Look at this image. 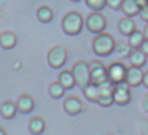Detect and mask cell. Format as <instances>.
<instances>
[{
  "label": "cell",
  "instance_id": "obj_1",
  "mask_svg": "<svg viewBox=\"0 0 148 135\" xmlns=\"http://www.w3.org/2000/svg\"><path fill=\"white\" fill-rule=\"evenodd\" d=\"M115 46H116V42L113 38V35L110 33H97L92 40V51L96 56L99 57H107L110 56L113 51H115Z\"/></svg>",
  "mask_w": 148,
  "mask_h": 135
},
{
  "label": "cell",
  "instance_id": "obj_2",
  "mask_svg": "<svg viewBox=\"0 0 148 135\" xmlns=\"http://www.w3.org/2000/svg\"><path fill=\"white\" fill-rule=\"evenodd\" d=\"M83 27H84V18L78 11H69L62 18V30L67 35H70V37L78 35V33H81Z\"/></svg>",
  "mask_w": 148,
  "mask_h": 135
},
{
  "label": "cell",
  "instance_id": "obj_3",
  "mask_svg": "<svg viewBox=\"0 0 148 135\" xmlns=\"http://www.w3.org/2000/svg\"><path fill=\"white\" fill-rule=\"evenodd\" d=\"M72 75L75 78V86H78L81 91L91 83V72H89V64L84 61H78L72 67Z\"/></svg>",
  "mask_w": 148,
  "mask_h": 135
},
{
  "label": "cell",
  "instance_id": "obj_4",
  "mask_svg": "<svg viewBox=\"0 0 148 135\" xmlns=\"http://www.w3.org/2000/svg\"><path fill=\"white\" fill-rule=\"evenodd\" d=\"M46 61H48V65L54 70H59L65 65L67 62V49L62 45H56L53 46L48 51V56H46Z\"/></svg>",
  "mask_w": 148,
  "mask_h": 135
},
{
  "label": "cell",
  "instance_id": "obj_5",
  "mask_svg": "<svg viewBox=\"0 0 148 135\" xmlns=\"http://www.w3.org/2000/svg\"><path fill=\"white\" fill-rule=\"evenodd\" d=\"M84 26L91 33H102L107 27V19L100 11H92L89 13V16L84 19Z\"/></svg>",
  "mask_w": 148,
  "mask_h": 135
},
{
  "label": "cell",
  "instance_id": "obj_6",
  "mask_svg": "<svg viewBox=\"0 0 148 135\" xmlns=\"http://www.w3.org/2000/svg\"><path fill=\"white\" fill-rule=\"evenodd\" d=\"M126 72H127V67H126L123 62H113V64H110L108 67H107V80L112 84L124 83Z\"/></svg>",
  "mask_w": 148,
  "mask_h": 135
},
{
  "label": "cell",
  "instance_id": "obj_7",
  "mask_svg": "<svg viewBox=\"0 0 148 135\" xmlns=\"http://www.w3.org/2000/svg\"><path fill=\"white\" fill-rule=\"evenodd\" d=\"M113 102L121 106L127 105L131 102V87L126 83L115 84V87H113Z\"/></svg>",
  "mask_w": 148,
  "mask_h": 135
},
{
  "label": "cell",
  "instance_id": "obj_8",
  "mask_svg": "<svg viewBox=\"0 0 148 135\" xmlns=\"http://www.w3.org/2000/svg\"><path fill=\"white\" fill-rule=\"evenodd\" d=\"M89 72H91V83L100 84L107 81V67L102 64V61H92L89 64Z\"/></svg>",
  "mask_w": 148,
  "mask_h": 135
},
{
  "label": "cell",
  "instance_id": "obj_9",
  "mask_svg": "<svg viewBox=\"0 0 148 135\" xmlns=\"http://www.w3.org/2000/svg\"><path fill=\"white\" fill-rule=\"evenodd\" d=\"M142 80H143V72H142V68L134 67V65L127 67L124 83L127 84L129 87H138V86H142Z\"/></svg>",
  "mask_w": 148,
  "mask_h": 135
},
{
  "label": "cell",
  "instance_id": "obj_10",
  "mask_svg": "<svg viewBox=\"0 0 148 135\" xmlns=\"http://www.w3.org/2000/svg\"><path fill=\"white\" fill-rule=\"evenodd\" d=\"M34 106H35V100H34L32 95L29 94H21L16 100V108L19 113L23 115H29V113L34 111Z\"/></svg>",
  "mask_w": 148,
  "mask_h": 135
},
{
  "label": "cell",
  "instance_id": "obj_11",
  "mask_svg": "<svg viewBox=\"0 0 148 135\" xmlns=\"http://www.w3.org/2000/svg\"><path fill=\"white\" fill-rule=\"evenodd\" d=\"M64 110H65L67 115L77 116V115H80V113L83 111V103H81V100L78 99V97L70 95V97H67V99L64 100Z\"/></svg>",
  "mask_w": 148,
  "mask_h": 135
},
{
  "label": "cell",
  "instance_id": "obj_12",
  "mask_svg": "<svg viewBox=\"0 0 148 135\" xmlns=\"http://www.w3.org/2000/svg\"><path fill=\"white\" fill-rule=\"evenodd\" d=\"M135 29H137V27H135V22H134V19H132V18L123 16L121 19H119V22H118V30H119V33H121V35L129 37Z\"/></svg>",
  "mask_w": 148,
  "mask_h": 135
},
{
  "label": "cell",
  "instance_id": "obj_13",
  "mask_svg": "<svg viewBox=\"0 0 148 135\" xmlns=\"http://www.w3.org/2000/svg\"><path fill=\"white\" fill-rule=\"evenodd\" d=\"M18 43V37L14 32L11 30H7V32L0 33V46L3 49H13Z\"/></svg>",
  "mask_w": 148,
  "mask_h": 135
},
{
  "label": "cell",
  "instance_id": "obj_14",
  "mask_svg": "<svg viewBox=\"0 0 148 135\" xmlns=\"http://www.w3.org/2000/svg\"><path fill=\"white\" fill-rule=\"evenodd\" d=\"M127 57H129V61H131V65H134V67L142 68L145 64H147V56L142 52L140 48L131 49V52L127 54Z\"/></svg>",
  "mask_w": 148,
  "mask_h": 135
},
{
  "label": "cell",
  "instance_id": "obj_15",
  "mask_svg": "<svg viewBox=\"0 0 148 135\" xmlns=\"http://www.w3.org/2000/svg\"><path fill=\"white\" fill-rule=\"evenodd\" d=\"M119 10H123L124 16L134 18V16H138L140 8H138V5H137V2H135V0H123L121 8H119Z\"/></svg>",
  "mask_w": 148,
  "mask_h": 135
},
{
  "label": "cell",
  "instance_id": "obj_16",
  "mask_svg": "<svg viewBox=\"0 0 148 135\" xmlns=\"http://www.w3.org/2000/svg\"><path fill=\"white\" fill-rule=\"evenodd\" d=\"M16 113H18L16 103L11 102V100H7V102H3L2 105H0V115H2V118L13 119L14 116H16Z\"/></svg>",
  "mask_w": 148,
  "mask_h": 135
},
{
  "label": "cell",
  "instance_id": "obj_17",
  "mask_svg": "<svg viewBox=\"0 0 148 135\" xmlns=\"http://www.w3.org/2000/svg\"><path fill=\"white\" fill-rule=\"evenodd\" d=\"M45 127H46L45 119L40 118V116L32 118V119H30V122H29V132L32 135H42L43 132H45Z\"/></svg>",
  "mask_w": 148,
  "mask_h": 135
},
{
  "label": "cell",
  "instance_id": "obj_18",
  "mask_svg": "<svg viewBox=\"0 0 148 135\" xmlns=\"http://www.w3.org/2000/svg\"><path fill=\"white\" fill-rule=\"evenodd\" d=\"M58 81L62 84V86H64L65 91H67V89H73V87H75V78H73V75H72V70H62V72H59Z\"/></svg>",
  "mask_w": 148,
  "mask_h": 135
},
{
  "label": "cell",
  "instance_id": "obj_19",
  "mask_svg": "<svg viewBox=\"0 0 148 135\" xmlns=\"http://www.w3.org/2000/svg\"><path fill=\"white\" fill-rule=\"evenodd\" d=\"M53 18H54V13H53V10L48 7V5H42V7H38V10H37V19H38L40 22L48 24V22L53 21Z\"/></svg>",
  "mask_w": 148,
  "mask_h": 135
},
{
  "label": "cell",
  "instance_id": "obj_20",
  "mask_svg": "<svg viewBox=\"0 0 148 135\" xmlns=\"http://www.w3.org/2000/svg\"><path fill=\"white\" fill-rule=\"evenodd\" d=\"M83 92H84V97H86L89 102H96L97 103V100H99V86H97V84L89 83L83 89Z\"/></svg>",
  "mask_w": 148,
  "mask_h": 135
},
{
  "label": "cell",
  "instance_id": "obj_21",
  "mask_svg": "<svg viewBox=\"0 0 148 135\" xmlns=\"http://www.w3.org/2000/svg\"><path fill=\"white\" fill-rule=\"evenodd\" d=\"M48 92H49V97H51V99H61V97H64L65 89L59 81H53L48 87Z\"/></svg>",
  "mask_w": 148,
  "mask_h": 135
},
{
  "label": "cell",
  "instance_id": "obj_22",
  "mask_svg": "<svg viewBox=\"0 0 148 135\" xmlns=\"http://www.w3.org/2000/svg\"><path fill=\"white\" fill-rule=\"evenodd\" d=\"M145 37H143V32H140V30L135 29L134 32L129 35V46H131V49H135V48H140L142 43H143Z\"/></svg>",
  "mask_w": 148,
  "mask_h": 135
},
{
  "label": "cell",
  "instance_id": "obj_23",
  "mask_svg": "<svg viewBox=\"0 0 148 135\" xmlns=\"http://www.w3.org/2000/svg\"><path fill=\"white\" fill-rule=\"evenodd\" d=\"M84 2L92 11H102L107 7V0H84Z\"/></svg>",
  "mask_w": 148,
  "mask_h": 135
},
{
  "label": "cell",
  "instance_id": "obj_24",
  "mask_svg": "<svg viewBox=\"0 0 148 135\" xmlns=\"http://www.w3.org/2000/svg\"><path fill=\"white\" fill-rule=\"evenodd\" d=\"M97 103H99L100 106H112L113 103V95H105V97H99V100H97Z\"/></svg>",
  "mask_w": 148,
  "mask_h": 135
},
{
  "label": "cell",
  "instance_id": "obj_25",
  "mask_svg": "<svg viewBox=\"0 0 148 135\" xmlns=\"http://www.w3.org/2000/svg\"><path fill=\"white\" fill-rule=\"evenodd\" d=\"M115 51H118L119 54H123V56H127L129 52H131V46L129 45H116Z\"/></svg>",
  "mask_w": 148,
  "mask_h": 135
},
{
  "label": "cell",
  "instance_id": "obj_26",
  "mask_svg": "<svg viewBox=\"0 0 148 135\" xmlns=\"http://www.w3.org/2000/svg\"><path fill=\"white\" fill-rule=\"evenodd\" d=\"M121 3H123V0H107V7L112 8V10H119Z\"/></svg>",
  "mask_w": 148,
  "mask_h": 135
},
{
  "label": "cell",
  "instance_id": "obj_27",
  "mask_svg": "<svg viewBox=\"0 0 148 135\" xmlns=\"http://www.w3.org/2000/svg\"><path fill=\"white\" fill-rule=\"evenodd\" d=\"M138 16H140L142 21L148 22V5H145L143 8H140V11H138Z\"/></svg>",
  "mask_w": 148,
  "mask_h": 135
},
{
  "label": "cell",
  "instance_id": "obj_28",
  "mask_svg": "<svg viewBox=\"0 0 148 135\" xmlns=\"http://www.w3.org/2000/svg\"><path fill=\"white\" fill-rule=\"evenodd\" d=\"M140 49H142V52H143V54H145V56H147V57H148V40H147V38L143 40V43H142Z\"/></svg>",
  "mask_w": 148,
  "mask_h": 135
},
{
  "label": "cell",
  "instance_id": "obj_29",
  "mask_svg": "<svg viewBox=\"0 0 148 135\" xmlns=\"http://www.w3.org/2000/svg\"><path fill=\"white\" fill-rule=\"evenodd\" d=\"M142 108L145 110V111L148 113V92L143 95V99H142Z\"/></svg>",
  "mask_w": 148,
  "mask_h": 135
},
{
  "label": "cell",
  "instance_id": "obj_30",
  "mask_svg": "<svg viewBox=\"0 0 148 135\" xmlns=\"http://www.w3.org/2000/svg\"><path fill=\"white\" fill-rule=\"evenodd\" d=\"M142 86H145L148 89V72L143 73V80H142Z\"/></svg>",
  "mask_w": 148,
  "mask_h": 135
},
{
  "label": "cell",
  "instance_id": "obj_31",
  "mask_svg": "<svg viewBox=\"0 0 148 135\" xmlns=\"http://www.w3.org/2000/svg\"><path fill=\"white\" fill-rule=\"evenodd\" d=\"M135 2H137L138 8H143L145 5H148V0H135Z\"/></svg>",
  "mask_w": 148,
  "mask_h": 135
},
{
  "label": "cell",
  "instance_id": "obj_32",
  "mask_svg": "<svg viewBox=\"0 0 148 135\" xmlns=\"http://www.w3.org/2000/svg\"><path fill=\"white\" fill-rule=\"evenodd\" d=\"M143 37H145V38L148 40V22L145 24V29H143Z\"/></svg>",
  "mask_w": 148,
  "mask_h": 135
},
{
  "label": "cell",
  "instance_id": "obj_33",
  "mask_svg": "<svg viewBox=\"0 0 148 135\" xmlns=\"http://www.w3.org/2000/svg\"><path fill=\"white\" fill-rule=\"evenodd\" d=\"M0 135H7V130L3 127H0Z\"/></svg>",
  "mask_w": 148,
  "mask_h": 135
},
{
  "label": "cell",
  "instance_id": "obj_34",
  "mask_svg": "<svg viewBox=\"0 0 148 135\" xmlns=\"http://www.w3.org/2000/svg\"><path fill=\"white\" fill-rule=\"evenodd\" d=\"M2 14H3V10H2V7H0V16H2Z\"/></svg>",
  "mask_w": 148,
  "mask_h": 135
},
{
  "label": "cell",
  "instance_id": "obj_35",
  "mask_svg": "<svg viewBox=\"0 0 148 135\" xmlns=\"http://www.w3.org/2000/svg\"><path fill=\"white\" fill-rule=\"evenodd\" d=\"M70 2H73V3H77V2H80V0H70Z\"/></svg>",
  "mask_w": 148,
  "mask_h": 135
}]
</instances>
